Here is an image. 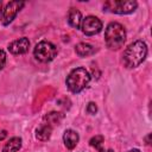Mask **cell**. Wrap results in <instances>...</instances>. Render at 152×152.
<instances>
[{
	"label": "cell",
	"instance_id": "obj_1",
	"mask_svg": "<svg viewBox=\"0 0 152 152\" xmlns=\"http://www.w3.org/2000/svg\"><path fill=\"white\" fill-rule=\"evenodd\" d=\"M147 56V46L142 40H135L129 44L124 51L122 61L127 68H135L140 65Z\"/></svg>",
	"mask_w": 152,
	"mask_h": 152
},
{
	"label": "cell",
	"instance_id": "obj_2",
	"mask_svg": "<svg viewBox=\"0 0 152 152\" xmlns=\"http://www.w3.org/2000/svg\"><path fill=\"white\" fill-rule=\"evenodd\" d=\"M126 40L125 27L119 23H109L104 31V42L108 49L119 50Z\"/></svg>",
	"mask_w": 152,
	"mask_h": 152
},
{
	"label": "cell",
	"instance_id": "obj_3",
	"mask_svg": "<svg viewBox=\"0 0 152 152\" xmlns=\"http://www.w3.org/2000/svg\"><path fill=\"white\" fill-rule=\"evenodd\" d=\"M66 87L71 93L82 91L90 82V75L84 68H75L72 69L66 77Z\"/></svg>",
	"mask_w": 152,
	"mask_h": 152
},
{
	"label": "cell",
	"instance_id": "obj_4",
	"mask_svg": "<svg viewBox=\"0 0 152 152\" xmlns=\"http://www.w3.org/2000/svg\"><path fill=\"white\" fill-rule=\"evenodd\" d=\"M103 7L106 11L115 14H129L135 11L138 4L133 0H109Z\"/></svg>",
	"mask_w": 152,
	"mask_h": 152
},
{
	"label": "cell",
	"instance_id": "obj_5",
	"mask_svg": "<svg viewBox=\"0 0 152 152\" xmlns=\"http://www.w3.org/2000/svg\"><path fill=\"white\" fill-rule=\"evenodd\" d=\"M33 55H34L36 59H38L39 62L46 63V62L52 61L56 57L57 48L50 42L42 40L36 45V48L33 50Z\"/></svg>",
	"mask_w": 152,
	"mask_h": 152
},
{
	"label": "cell",
	"instance_id": "obj_6",
	"mask_svg": "<svg viewBox=\"0 0 152 152\" xmlns=\"http://www.w3.org/2000/svg\"><path fill=\"white\" fill-rule=\"evenodd\" d=\"M25 2L23 1H11L8 2L5 8L1 12V24L2 25H8L10 23L13 21V19L17 17L18 12L24 7Z\"/></svg>",
	"mask_w": 152,
	"mask_h": 152
},
{
	"label": "cell",
	"instance_id": "obj_7",
	"mask_svg": "<svg viewBox=\"0 0 152 152\" xmlns=\"http://www.w3.org/2000/svg\"><path fill=\"white\" fill-rule=\"evenodd\" d=\"M81 30L86 36H94L102 30V23L99 18L94 15H88L82 20Z\"/></svg>",
	"mask_w": 152,
	"mask_h": 152
},
{
	"label": "cell",
	"instance_id": "obj_8",
	"mask_svg": "<svg viewBox=\"0 0 152 152\" xmlns=\"http://www.w3.org/2000/svg\"><path fill=\"white\" fill-rule=\"evenodd\" d=\"M28 46H30V40L26 37H23L10 43L7 49L13 55H23L28 50Z\"/></svg>",
	"mask_w": 152,
	"mask_h": 152
},
{
	"label": "cell",
	"instance_id": "obj_9",
	"mask_svg": "<svg viewBox=\"0 0 152 152\" xmlns=\"http://www.w3.org/2000/svg\"><path fill=\"white\" fill-rule=\"evenodd\" d=\"M78 140H80V137L74 129H66L63 134V141L68 150H72L77 145Z\"/></svg>",
	"mask_w": 152,
	"mask_h": 152
},
{
	"label": "cell",
	"instance_id": "obj_10",
	"mask_svg": "<svg viewBox=\"0 0 152 152\" xmlns=\"http://www.w3.org/2000/svg\"><path fill=\"white\" fill-rule=\"evenodd\" d=\"M68 23L74 28H80L82 23V14L76 8H70L68 12Z\"/></svg>",
	"mask_w": 152,
	"mask_h": 152
},
{
	"label": "cell",
	"instance_id": "obj_11",
	"mask_svg": "<svg viewBox=\"0 0 152 152\" xmlns=\"http://www.w3.org/2000/svg\"><path fill=\"white\" fill-rule=\"evenodd\" d=\"M21 147V139L19 137L11 138L4 146L2 152H18Z\"/></svg>",
	"mask_w": 152,
	"mask_h": 152
},
{
	"label": "cell",
	"instance_id": "obj_12",
	"mask_svg": "<svg viewBox=\"0 0 152 152\" xmlns=\"http://www.w3.org/2000/svg\"><path fill=\"white\" fill-rule=\"evenodd\" d=\"M76 53L80 56V57H87V56H90L95 52V48L91 46L90 44L88 43H78L76 45Z\"/></svg>",
	"mask_w": 152,
	"mask_h": 152
},
{
	"label": "cell",
	"instance_id": "obj_13",
	"mask_svg": "<svg viewBox=\"0 0 152 152\" xmlns=\"http://www.w3.org/2000/svg\"><path fill=\"white\" fill-rule=\"evenodd\" d=\"M51 132H52V127L44 122L39 128H37V131H36V137H37L38 140L45 141V140H48V139L50 138Z\"/></svg>",
	"mask_w": 152,
	"mask_h": 152
},
{
	"label": "cell",
	"instance_id": "obj_14",
	"mask_svg": "<svg viewBox=\"0 0 152 152\" xmlns=\"http://www.w3.org/2000/svg\"><path fill=\"white\" fill-rule=\"evenodd\" d=\"M63 119V115L61 113H56V112H51L49 114H46L44 116V121L45 124H48L49 126H53V125H59L61 120Z\"/></svg>",
	"mask_w": 152,
	"mask_h": 152
},
{
	"label": "cell",
	"instance_id": "obj_15",
	"mask_svg": "<svg viewBox=\"0 0 152 152\" xmlns=\"http://www.w3.org/2000/svg\"><path fill=\"white\" fill-rule=\"evenodd\" d=\"M102 142H103V137H102V135H95V137H93V138L90 139V145H91L93 147L97 148L99 152H106V151L101 147Z\"/></svg>",
	"mask_w": 152,
	"mask_h": 152
},
{
	"label": "cell",
	"instance_id": "obj_16",
	"mask_svg": "<svg viewBox=\"0 0 152 152\" xmlns=\"http://www.w3.org/2000/svg\"><path fill=\"white\" fill-rule=\"evenodd\" d=\"M87 112H88L89 114H95V113L97 112V107H96V104H95L94 102H89L88 106H87Z\"/></svg>",
	"mask_w": 152,
	"mask_h": 152
},
{
	"label": "cell",
	"instance_id": "obj_17",
	"mask_svg": "<svg viewBox=\"0 0 152 152\" xmlns=\"http://www.w3.org/2000/svg\"><path fill=\"white\" fill-rule=\"evenodd\" d=\"M5 63H6V53L4 50H0V70L5 66Z\"/></svg>",
	"mask_w": 152,
	"mask_h": 152
},
{
	"label": "cell",
	"instance_id": "obj_18",
	"mask_svg": "<svg viewBox=\"0 0 152 152\" xmlns=\"http://www.w3.org/2000/svg\"><path fill=\"white\" fill-rule=\"evenodd\" d=\"M6 135H7L6 131H1V132H0V140H4V139L6 138Z\"/></svg>",
	"mask_w": 152,
	"mask_h": 152
},
{
	"label": "cell",
	"instance_id": "obj_19",
	"mask_svg": "<svg viewBox=\"0 0 152 152\" xmlns=\"http://www.w3.org/2000/svg\"><path fill=\"white\" fill-rule=\"evenodd\" d=\"M150 137H151V134H148V135L146 137V144H150Z\"/></svg>",
	"mask_w": 152,
	"mask_h": 152
},
{
	"label": "cell",
	"instance_id": "obj_20",
	"mask_svg": "<svg viewBox=\"0 0 152 152\" xmlns=\"http://www.w3.org/2000/svg\"><path fill=\"white\" fill-rule=\"evenodd\" d=\"M128 152H140V151H139L138 148H133V150H129Z\"/></svg>",
	"mask_w": 152,
	"mask_h": 152
},
{
	"label": "cell",
	"instance_id": "obj_21",
	"mask_svg": "<svg viewBox=\"0 0 152 152\" xmlns=\"http://www.w3.org/2000/svg\"><path fill=\"white\" fill-rule=\"evenodd\" d=\"M1 6H2V4H1V1H0V11H1Z\"/></svg>",
	"mask_w": 152,
	"mask_h": 152
}]
</instances>
